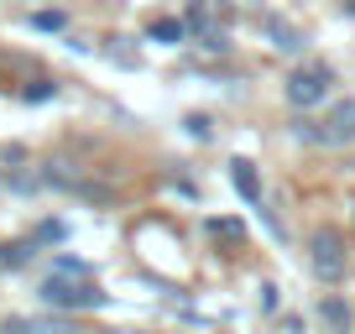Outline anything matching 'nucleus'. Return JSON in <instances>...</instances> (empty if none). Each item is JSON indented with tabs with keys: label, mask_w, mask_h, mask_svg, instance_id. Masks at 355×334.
I'll use <instances>...</instances> for the list:
<instances>
[{
	"label": "nucleus",
	"mask_w": 355,
	"mask_h": 334,
	"mask_svg": "<svg viewBox=\"0 0 355 334\" xmlns=\"http://www.w3.org/2000/svg\"><path fill=\"white\" fill-rule=\"evenodd\" d=\"M266 37H272L277 53H303V32L293 21H282V16H266Z\"/></svg>",
	"instance_id": "423d86ee"
},
{
	"label": "nucleus",
	"mask_w": 355,
	"mask_h": 334,
	"mask_svg": "<svg viewBox=\"0 0 355 334\" xmlns=\"http://www.w3.org/2000/svg\"><path fill=\"white\" fill-rule=\"evenodd\" d=\"M152 42H167V47H178V42H189V26L183 21H173V16H162V21H152Z\"/></svg>",
	"instance_id": "6e6552de"
},
{
	"label": "nucleus",
	"mask_w": 355,
	"mask_h": 334,
	"mask_svg": "<svg viewBox=\"0 0 355 334\" xmlns=\"http://www.w3.org/2000/svg\"><path fill=\"white\" fill-rule=\"evenodd\" d=\"M6 334H89L68 313H37V319H6Z\"/></svg>",
	"instance_id": "39448f33"
},
{
	"label": "nucleus",
	"mask_w": 355,
	"mask_h": 334,
	"mask_svg": "<svg viewBox=\"0 0 355 334\" xmlns=\"http://www.w3.org/2000/svg\"><path fill=\"white\" fill-rule=\"evenodd\" d=\"M53 277H78V282H94V267L78 256H53Z\"/></svg>",
	"instance_id": "9d476101"
},
{
	"label": "nucleus",
	"mask_w": 355,
	"mask_h": 334,
	"mask_svg": "<svg viewBox=\"0 0 355 334\" xmlns=\"http://www.w3.org/2000/svg\"><path fill=\"white\" fill-rule=\"evenodd\" d=\"M334 6H340V11H345V16H355V0H334Z\"/></svg>",
	"instance_id": "dca6fc26"
},
{
	"label": "nucleus",
	"mask_w": 355,
	"mask_h": 334,
	"mask_svg": "<svg viewBox=\"0 0 355 334\" xmlns=\"http://www.w3.org/2000/svg\"><path fill=\"white\" fill-rule=\"evenodd\" d=\"M32 26H37V32H63L68 16H63V11H37V16H32Z\"/></svg>",
	"instance_id": "9b49d317"
},
{
	"label": "nucleus",
	"mask_w": 355,
	"mask_h": 334,
	"mask_svg": "<svg viewBox=\"0 0 355 334\" xmlns=\"http://www.w3.org/2000/svg\"><path fill=\"white\" fill-rule=\"evenodd\" d=\"M230 183H235V193H241L245 204H261V183H256V167L245 162V157L230 162Z\"/></svg>",
	"instance_id": "0eeeda50"
},
{
	"label": "nucleus",
	"mask_w": 355,
	"mask_h": 334,
	"mask_svg": "<svg viewBox=\"0 0 355 334\" xmlns=\"http://www.w3.org/2000/svg\"><path fill=\"white\" fill-rule=\"evenodd\" d=\"M329 84H334L329 63H303V68H293V78H288V105L309 115L313 105H319L324 94H329Z\"/></svg>",
	"instance_id": "20e7f679"
},
{
	"label": "nucleus",
	"mask_w": 355,
	"mask_h": 334,
	"mask_svg": "<svg viewBox=\"0 0 355 334\" xmlns=\"http://www.w3.org/2000/svg\"><path fill=\"white\" fill-rule=\"evenodd\" d=\"M293 136L309 141V146H350L355 141V100H340L324 121H309V115H303V121L293 125Z\"/></svg>",
	"instance_id": "f257e3e1"
},
{
	"label": "nucleus",
	"mask_w": 355,
	"mask_h": 334,
	"mask_svg": "<svg viewBox=\"0 0 355 334\" xmlns=\"http://www.w3.org/2000/svg\"><path fill=\"white\" fill-rule=\"evenodd\" d=\"M225 6H235V11H256L261 0H225Z\"/></svg>",
	"instance_id": "2eb2a0df"
},
{
	"label": "nucleus",
	"mask_w": 355,
	"mask_h": 334,
	"mask_svg": "<svg viewBox=\"0 0 355 334\" xmlns=\"http://www.w3.org/2000/svg\"><path fill=\"white\" fill-rule=\"evenodd\" d=\"M319 313H324V324H329L334 334H345V329H350V303H340V298H324V303H319Z\"/></svg>",
	"instance_id": "1a4fd4ad"
},
{
	"label": "nucleus",
	"mask_w": 355,
	"mask_h": 334,
	"mask_svg": "<svg viewBox=\"0 0 355 334\" xmlns=\"http://www.w3.org/2000/svg\"><path fill=\"white\" fill-rule=\"evenodd\" d=\"M42 303H47L53 313H84V308H100L105 292H100V282L53 277V272H47V277H42Z\"/></svg>",
	"instance_id": "f03ea898"
},
{
	"label": "nucleus",
	"mask_w": 355,
	"mask_h": 334,
	"mask_svg": "<svg viewBox=\"0 0 355 334\" xmlns=\"http://www.w3.org/2000/svg\"><path fill=\"white\" fill-rule=\"evenodd\" d=\"M309 267L319 282H340L345 272H350V245H345V235L334 230V225H324V230H313L309 240Z\"/></svg>",
	"instance_id": "7ed1b4c3"
},
{
	"label": "nucleus",
	"mask_w": 355,
	"mask_h": 334,
	"mask_svg": "<svg viewBox=\"0 0 355 334\" xmlns=\"http://www.w3.org/2000/svg\"><path fill=\"white\" fill-rule=\"evenodd\" d=\"M53 94H58V84H47V78H37V84H26V100H32V105L53 100Z\"/></svg>",
	"instance_id": "ddd939ff"
},
{
	"label": "nucleus",
	"mask_w": 355,
	"mask_h": 334,
	"mask_svg": "<svg viewBox=\"0 0 355 334\" xmlns=\"http://www.w3.org/2000/svg\"><path fill=\"white\" fill-rule=\"evenodd\" d=\"M209 235H214V240H241V220H209Z\"/></svg>",
	"instance_id": "f8f14e48"
},
{
	"label": "nucleus",
	"mask_w": 355,
	"mask_h": 334,
	"mask_svg": "<svg viewBox=\"0 0 355 334\" xmlns=\"http://www.w3.org/2000/svg\"><path fill=\"white\" fill-rule=\"evenodd\" d=\"M189 136L193 141H209V121H204V115H189Z\"/></svg>",
	"instance_id": "4468645a"
}]
</instances>
